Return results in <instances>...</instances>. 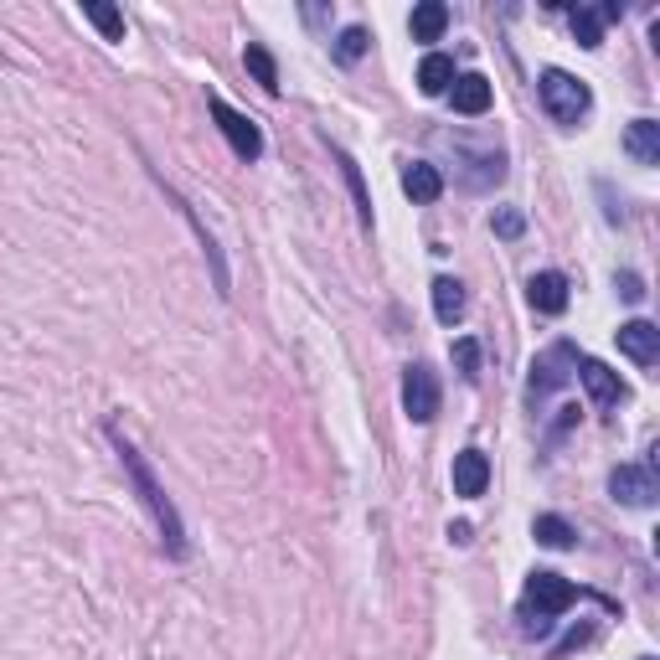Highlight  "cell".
Listing matches in <instances>:
<instances>
[{"label":"cell","instance_id":"9c48e42d","mask_svg":"<svg viewBox=\"0 0 660 660\" xmlns=\"http://www.w3.org/2000/svg\"><path fill=\"white\" fill-rule=\"evenodd\" d=\"M526 300H532V310H542V316H563V310H568V279H563L557 269L532 274V285H526Z\"/></svg>","mask_w":660,"mask_h":660},{"label":"cell","instance_id":"7402d4cb","mask_svg":"<svg viewBox=\"0 0 660 660\" xmlns=\"http://www.w3.org/2000/svg\"><path fill=\"white\" fill-rule=\"evenodd\" d=\"M454 367L465 382H481V346L475 341H454Z\"/></svg>","mask_w":660,"mask_h":660},{"label":"cell","instance_id":"d4e9b609","mask_svg":"<svg viewBox=\"0 0 660 660\" xmlns=\"http://www.w3.org/2000/svg\"><path fill=\"white\" fill-rule=\"evenodd\" d=\"M495 233L501 238H522V212H495Z\"/></svg>","mask_w":660,"mask_h":660},{"label":"cell","instance_id":"4fadbf2b","mask_svg":"<svg viewBox=\"0 0 660 660\" xmlns=\"http://www.w3.org/2000/svg\"><path fill=\"white\" fill-rule=\"evenodd\" d=\"M454 114H485L491 109V83H485L481 73H465V78H454Z\"/></svg>","mask_w":660,"mask_h":660},{"label":"cell","instance_id":"e0dca14e","mask_svg":"<svg viewBox=\"0 0 660 660\" xmlns=\"http://www.w3.org/2000/svg\"><path fill=\"white\" fill-rule=\"evenodd\" d=\"M434 316L444 326H454V320L465 316V285L460 279H434Z\"/></svg>","mask_w":660,"mask_h":660},{"label":"cell","instance_id":"603a6c76","mask_svg":"<svg viewBox=\"0 0 660 660\" xmlns=\"http://www.w3.org/2000/svg\"><path fill=\"white\" fill-rule=\"evenodd\" d=\"M367 42H372V37H367V27H346L341 42H336V58H341V62H357L361 52H367Z\"/></svg>","mask_w":660,"mask_h":660},{"label":"cell","instance_id":"7c38bea8","mask_svg":"<svg viewBox=\"0 0 660 660\" xmlns=\"http://www.w3.org/2000/svg\"><path fill=\"white\" fill-rule=\"evenodd\" d=\"M403 192L413 196L419 207H429V202H439V196H444V176H439L429 161H413L403 171Z\"/></svg>","mask_w":660,"mask_h":660},{"label":"cell","instance_id":"5b68a950","mask_svg":"<svg viewBox=\"0 0 660 660\" xmlns=\"http://www.w3.org/2000/svg\"><path fill=\"white\" fill-rule=\"evenodd\" d=\"M573 372H578V351H573L568 341L547 346V351L532 361V398H547V392H557Z\"/></svg>","mask_w":660,"mask_h":660},{"label":"cell","instance_id":"ba28073f","mask_svg":"<svg viewBox=\"0 0 660 660\" xmlns=\"http://www.w3.org/2000/svg\"><path fill=\"white\" fill-rule=\"evenodd\" d=\"M578 377H584V388H588V398L599 408H615V403H625V382H619V372H609L604 361H594V357H584L578 361Z\"/></svg>","mask_w":660,"mask_h":660},{"label":"cell","instance_id":"6da1fadb","mask_svg":"<svg viewBox=\"0 0 660 660\" xmlns=\"http://www.w3.org/2000/svg\"><path fill=\"white\" fill-rule=\"evenodd\" d=\"M578 599V588L563 578V573H532L522 588V619H526V635H547L553 630V619L563 609H573Z\"/></svg>","mask_w":660,"mask_h":660},{"label":"cell","instance_id":"484cf974","mask_svg":"<svg viewBox=\"0 0 660 660\" xmlns=\"http://www.w3.org/2000/svg\"><path fill=\"white\" fill-rule=\"evenodd\" d=\"M619 295H625L630 305L646 300V285H640V274H619Z\"/></svg>","mask_w":660,"mask_h":660},{"label":"cell","instance_id":"8fae6325","mask_svg":"<svg viewBox=\"0 0 660 660\" xmlns=\"http://www.w3.org/2000/svg\"><path fill=\"white\" fill-rule=\"evenodd\" d=\"M485 485H491V460L481 450L454 454V495L475 501V495H485Z\"/></svg>","mask_w":660,"mask_h":660},{"label":"cell","instance_id":"4316f807","mask_svg":"<svg viewBox=\"0 0 660 660\" xmlns=\"http://www.w3.org/2000/svg\"><path fill=\"white\" fill-rule=\"evenodd\" d=\"M646 660H650V656H646Z\"/></svg>","mask_w":660,"mask_h":660},{"label":"cell","instance_id":"7a4b0ae2","mask_svg":"<svg viewBox=\"0 0 660 660\" xmlns=\"http://www.w3.org/2000/svg\"><path fill=\"white\" fill-rule=\"evenodd\" d=\"M120 454H124V470H130V481L140 485V501H145V506H151V516H155V526H161V537H165V547H171V553H186V532H181V516H176V506H171V501H165L161 495V485L151 481V470L140 465V454L130 450V444H124L120 439Z\"/></svg>","mask_w":660,"mask_h":660},{"label":"cell","instance_id":"2e32d148","mask_svg":"<svg viewBox=\"0 0 660 660\" xmlns=\"http://www.w3.org/2000/svg\"><path fill=\"white\" fill-rule=\"evenodd\" d=\"M408 27H413V42H439V37H444V27H450V11H444L439 0H423Z\"/></svg>","mask_w":660,"mask_h":660},{"label":"cell","instance_id":"44dd1931","mask_svg":"<svg viewBox=\"0 0 660 660\" xmlns=\"http://www.w3.org/2000/svg\"><path fill=\"white\" fill-rule=\"evenodd\" d=\"M83 16H89L93 27L104 31L109 42H124V16L114 11V6H99V0H89V6H83Z\"/></svg>","mask_w":660,"mask_h":660},{"label":"cell","instance_id":"5bb4252c","mask_svg":"<svg viewBox=\"0 0 660 660\" xmlns=\"http://www.w3.org/2000/svg\"><path fill=\"white\" fill-rule=\"evenodd\" d=\"M625 151H630L640 165H660V124L635 120L630 130H625Z\"/></svg>","mask_w":660,"mask_h":660},{"label":"cell","instance_id":"cb8c5ba5","mask_svg":"<svg viewBox=\"0 0 660 660\" xmlns=\"http://www.w3.org/2000/svg\"><path fill=\"white\" fill-rule=\"evenodd\" d=\"M341 165H346V181H351V192H357V207H361V227H372V202H367V186H361V171L351 161L341 155Z\"/></svg>","mask_w":660,"mask_h":660},{"label":"cell","instance_id":"8992f818","mask_svg":"<svg viewBox=\"0 0 660 660\" xmlns=\"http://www.w3.org/2000/svg\"><path fill=\"white\" fill-rule=\"evenodd\" d=\"M403 413L413 423H434L439 413V377L429 367H408V382H403Z\"/></svg>","mask_w":660,"mask_h":660},{"label":"cell","instance_id":"3957f363","mask_svg":"<svg viewBox=\"0 0 660 660\" xmlns=\"http://www.w3.org/2000/svg\"><path fill=\"white\" fill-rule=\"evenodd\" d=\"M537 93H542V109H547L557 124H578L588 114V104H594L588 83H578V78L563 73V68H547V73L537 78Z\"/></svg>","mask_w":660,"mask_h":660},{"label":"cell","instance_id":"277c9868","mask_svg":"<svg viewBox=\"0 0 660 660\" xmlns=\"http://www.w3.org/2000/svg\"><path fill=\"white\" fill-rule=\"evenodd\" d=\"M212 120H217V130H223V140L233 145L238 161H258V155H264V130H258L248 114H238L227 99H212Z\"/></svg>","mask_w":660,"mask_h":660},{"label":"cell","instance_id":"d6986e66","mask_svg":"<svg viewBox=\"0 0 660 660\" xmlns=\"http://www.w3.org/2000/svg\"><path fill=\"white\" fill-rule=\"evenodd\" d=\"M573 37H578V47H588V52H594V47L604 42V16L588 11V6H578V11H573Z\"/></svg>","mask_w":660,"mask_h":660},{"label":"cell","instance_id":"9a60e30c","mask_svg":"<svg viewBox=\"0 0 660 660\" xmlns=\"http://www.w3.org/2000/svg\"><path fill=\"white\" fill-rule=\"evenodd\" d=\"M419 89L429 93V99H439V93L454 89V62L444 58V52H429V58L419 62Z\"/></svg>","mask_w":660,"mask_h":660},{"label":"cell","instance_id":"ffe728a7","mask_svg":"<svg viewBox=\"0 0 660 660\" xmlns=\"http://www.w3.org/2000/svg\"><path fill=\"white\" fill-rule=\"evenodd\" d=\"M243 62H248V73H254L258 83H264V89H269V93H279V68H274V58H269V52H264V47H258V42H248V52H243Z\"/></svg>","mask_w":660,"mask_h":660},{"label":"cell","instance_id":"30bf717a","mask_svg":"<svg viewBox=\"0 0 660 660\" xmlns=\"http://www.w3.org/2000/svg\"><path fill=\"white\" fill-rule=\"evenodd\" d=\"M619 351L640 367H656L660 361V330L650 320H630V326H619Z\"/></svg>","mask_w":660,"mask_h":660},{"label":"cell","instance_id":"ac0fdd59","mask_svg":"<svg viewBox=\"0 0 660 660\" xmlns=\"http://www.w3.org/2000/svg\"><path fill=\"white\" fill-rule=\"evenodd\" d=\"M532 537H537L542 547L563 553V547H573V526L563 522V516H537V522H532Z\"/></svg>","mask_w":660,"mask_h":660},{"label":"cell","instance_id":"52a82bcc","mask_svg":"<svg viewBox=\"0 0 660 660\" xmlns=\"http://www.w3.org/2000/svg\"><path fill=\"white\" fill-rule=\"evenodd\" d=\"M609 491H615V501H619V506L646 511V506H656L660 485H656V475H650L646 465H619L615 475H609Z\"/></svg>","mask_w":660,"mask_h":660}]
</instances>
